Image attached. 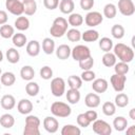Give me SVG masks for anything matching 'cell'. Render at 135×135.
I'll use <instances>...</instances> for the list:
<instances>
[{"instance_id":"681fc988","label":"cell","mask_w":135,"mask_h":135,"mask_svg":"<svg viewBox=\"0 0 135 135\" xmlns=\"http://www.w3.org/2000/svg\"><path fill=\"white\" fill-rule=\"evenodd\" d=\"M43 5L47 9H55L59 5V0H43Z\"/></svg>"},{"instance_id":"484cf974","label":"cell","mask_w":135,"mask_h":135,"mask_svg":"<svg viewBox=\"0 0 135 135\" xmlns=\"http://www.w3.org/2000/svg\"><path fill=\"white\" fill-rule=\"evenodd\" d=\"M113 127L116 131L121 132V131L126 130V128L128 127V120L123 116H117L113 120Z\"/></svg>"},{"instance_id":"603a6c76","label":"cell","mask_w":135,"mask_h":135,"mask_svg":"<svg viewBox=\"0 0 135 135\" xmlns=\"http://www.w3.org/2000/svg\"><path fill=\"white\" fill-rule=\"evenodd\" d=\"M15 27L18 31H26L30 27V20L24 16H19L15 20Z\"/></svg>"},{"instance_id":"6f0895ef","label":"cell","mask_w":135,"mask_h":135,"mask_svg":"<svg viewBox=\"0 0 135 135\" xmlns=\"http://www.w3.org/2000/svg\"><path fill=\"white\" fill-rule=\"evenodd\" d=\"M0 76H1V68H0Z\"/></svg>"},{"instance_id":"7c38bea8","label":"cell","mask_w":135,"mask_h":135,"mask_svg":"<svg viewBox=\"0 0 135 135\" xmlns=\"http://www.w3.org/2000/svg\"><path fill=\"white\" fill-rule=\"evenodd\" d=\"M17 109H18V112L20 114H23V115H27L30 114L32 111H33V103L31 100L28 99H21L18 104H17Z\"/></svg>"},{"instance_id":"7a4b0ae2","label":"cell","mask_w":135,"mask_h":135,"mask_svg":"<svg viewBox=\"0 0 135 135\" xmlns=\"http://www.w3.org/2000/svg\"><path fill=\"white\" fill-rule=\"evenodd\" d=\"M68 20L64 19L63 17H57L54 21H53V24L50 28V33L53 37L55 38H60L62 37L66 31H68Z\"/></svg>"},{"instance_id":"ffe728a7","label":"cell","mask_w":135,"mask_h":135,"mask_svg":"<svg viewBox=\"0 0 135 135\" xmlns=\"http://www.w3.org/2000/svg\"><path fill=\"white\" fill-rule=\"evenodd\" d=\"M20 76L23 80L31 81L35 76V71L31 65H24L20 70Z\"/></svg>"},{"instance_id":"836d02e7","label":"cell","mask_w":135,"mask_h":135,"mask_svg":"<svg viewBox=\"0 0 135 135\" xmlns=\"http://www.w3.org/2000/svg\"><path fill=\"white\" fill-rule=\"evenodd\" d=\"M14 27L9 24H3L1 25L0 27V36L4 39H8V38H12L13 35H14Z\"/></svg>"},{"instance_id":"6da1fadb","label":"cell","mask_w":135,"mask_h":135,"mask_svg":"<svg viewBox=\"0 0 135 135\" xmlns=\"http://www.w3.org/2000/svg\"><path fill=\"white\" fill-rule=\"evenodd\" d=\"M113 47H114V55L116 57H118V59L120 61L129 63V62H131L133 60V58H134V51L129 45L119 42L116 45H114Z\"/></svg>"},{"instance_id":"ba28073f","label":"cell","mask_w":135,"mask_h":135,"mask_svg":"<svg viewBox=\"0 0 135 135\" xmlns=\"http://www.w3.org/2000/svg\"><path fill=\"white\" fill-rule=\"evenodd\" d=\"M118 9L123 16H132L135 13V5L132 0H119L118 1Z\"/></svg>"},{"instance_id":"9a60e30c","label":"cell","mask_w":135,"mask_h":135,"mask_svg":"<svg viewBox=\"0 0 135 135\" xmlns=\"http://www.w3.org/2000/svg\"><path fill=\"white\" fill-rule=\"evenodd\" d=\"M84 103L88 108H97L100 104V97L95 93H90L85 96Z\"/></svg>"},{"instance_id":"4dcf8cb0","label":"cell","mask_w":135,"mask_h":135,"mask_svg":"<svg viewBox=\"0 0 135 135\" xmlns=\"http://www.w3.org/2000/svg\"><path fill=\"white\" fill-rule=\"evenodd\" d=\"M129 104V96L124 93H119L115 96V105L118 108H124Z\"/></svg>"},{"instance_id":"5b68a950","label":"cell","mask_w":135,"mask_h":135,"mask_svg":"<svg viewBox=\"0 0 135 135\" xmlns=\"http://www.w3.org/2000/svg\"><path fill=\"white\" fill-rule=\"evenodd\" d=\"M51 92L55 97H60L65 92V82L63 78L56 77L51 81Z\"/></svg>"},{"instance_id":"3957f363","label":"cell","mask_w":135,"mask_h":135,"mask_svg":"<svg viewBox=\"0 0 135 135\" xmlns=\"http://www.w3.org/2000/svg\"><path fill=\"white\" fill-rule=\"evenodd\" d=\"M51 112L54 116L64 118L71 115L72 109L70 108V105H68L62 101H55L51 105Z\"/></svg>"},{"instance_id":"b9f144b4","label":"cell","mask_w":135,"mask_h":135,"mask_svg":"<svg viewBox=\"0 0 135 135\" xmlns=\"http://www.w3.org/2000/svg\"><path fill=\"white\" fill-rule=\"evenodd\" d=\"M114 71H115V74H118V75H126L128 72H129V65L127 62H118V63H115L114 64Z\"/></svg>"},{"instance_id":"5bb4252c","label":"cell","mask_w":135,"mask_h":135,"mask_svg":"<svg viewBox=\"0 0 135 135\" xmlns=\"http://www.w3.org/2000/svg\"><path fill=\"white\" fill-rule=\"evenodd\" d=\"M108 81L104 78H98L95 79L93 81L92 84V89L96 92V93H104L108 90Z\"/></svg>"},{"instance_id":"db71d44e","label":"cell","mask_w":135,"mask_h":135,"mask_svg":"<svg viewBox=\"0 0 135 135\" xmlns=\"http://www.w3.org/2000/svg\"><path fill=\"white\" fill-rule=\"evenodd\" d=\"M127 135H135V126H131L127 129Z\"/></svg>"},{"instance_id":"d6986e66","label":"cell","mask_w":135,"mask_h":135,"mask_svg":"<svg viewBox=\"0 0 135 135\" xmlns=\"http://www.w3.org/2000/svg\"><path fill=\"white\" fill-rule=\"evenodd\" d=\"M75 4L73 0H61L59 2V9L62 14H71L74 11Z\"/></svg>"},{"instance_id":"d590c367","label":"cell","mask_w":135,"mask_h":135,"mask_svg":"<svg viewBox=\"0 0 135 135\" xmlns=\"http://www.w3.org/2000/svg\"><path fill=\"white\" fill-rule=\"evenodd\" d=\"M68 83H69V86L70 89H76V90H79L82 85V79L76 75H71L69 78H68Z\"/></svg>"},{"instance_id":"60d3db41","label":"cell","mask_w":135,"mask_h":135,"mask_svg":"<svg viewBox=\"0 0 135 135\" xmlns=\"http://www.w3.org/2000/svg\"><path fill=\"white\" fill-rule=\"evenodd\" d=\"M66 37L72 42H78L81 39V33L76 28H71L66 31Z\"/></svg>"},{"instance_id":"7bdbcfd3","label":"cell","mask_w":135,"mask_h":135,"mask_svg":"<svg viewBox=\"0 0 135 135\" xmlns=\"http://www.w3.org/2000/svg\"><path fill=\"white\" fill-rule=\"evenodd\" d=\"M93 65H94V59H93L92 56H90V57H88V58L82 59V60L79 61V68L82 69L83 71L91 70L93 68Z\"/></svg>"},{"instance_id":"e575fe53","label":"cell","mask_w":135,"mask_h":135,"mask_svg":"<svg viewBox=\"0 0 135 135\" xmlns=\"http://www.w3.org/2000/svg\"><path fill=\"white\" fill-rule=\"evenodd\" d=\"M101 60H102L103 65H105L108 68H111V66H114V64L116 63V56L114 55V53L107 52L102 56V59Z\"/></svg>"},{"instance_id":"4fadbf2b","label":"cell","mask_w":135,"mask_h":135,"mask_svg":"<svg viewBox=\"0 0 135 135\" xmlns=\"http://www.w3.org/2000/svg\"><path fill=\"white\" fill-rule=\"evenodd\" d=\"M0 103H1V107L4 110H12L16 105V99L13 95L6 94V95L2 96V98L0 100Z\"/></svg>"},{"instance_id":"4316f807","label":"cell","mask_w":135,"mask_h":135,"mask_svg":"<svg viewBox=\"0 0 135 135\" xmlns=\"http://www.w3.org/2000/svg\"><path fill=\"white\" fill-rule=\"evenodd\" d=\"M66 99L70 103L76 104L80 100V93L76 89H70L66 92Z\"/></svg>"},{"instance_id":"ac0fdd59","label":"cell","mask_w":135,"mask_h":135,"mask_svg":"<svg viewBox=\"0 0 135 135\" xmlns=\"http://www.w3.org/2000/svg\"><path fill=\"white\" fill-rule=\"evenodd\" d=\"M71 51L72 50L68 44H60L56 49V56L61 60H65L71 56Z\"/></svg>"},{"instance_id":"f5cc1de1","label":"cell","mask_w":135,"mask_h":135,"mask_svg":"<svg viewBox=\"0 0 135 135\" xmlns=\"http://www.w3.org/2000/svg\"><path fill=\"white\" fill-rule=\"evenodd\" d=\"M8 20V17H7V14L5 11H2L0 9V25H3L7 22Z\"/></svg>"},{"instance_id":"7402d4cb","label":"cell","mask_w":135,"mask_h":135,"mask_svg":"<svg viewBox=\"0 0 135 135\" xmlns=\"http://www.w3.org/2000/svg\"><path fill=\"white\" fill-rule=\"evenodd\" d=\"M68 23L72 26H80L83 23V17L78 13H71L68 18Z\"/></svg>"},{"instance_id":"8992f818","label":"cell","mask_w":135,"mask_h":135,"mask_svg":"<svg viewBox=\"0 0 135 135\" xmlns=\"http://www.w3.org/2000/svg\"><path fill=\"white\" fill-rule=\"evenodd\" d=\"M93 131L98 135H110L112 133L111 126L101 119H96L93 121Z\"/></svg>"},{"instance_id":"c3c4849f","label":"cell","mask_w":135,"mask_h":135,"mask_svg":"<svg viewBox=\"0 0 135 135\" xmlns=\"http://www.w3.org/2000/svg\"><path fill=\"white\" fill-rule=\"evenodd\" d=\"M83 81H92L95 79V73L92 70H85L82 72L81 77H80Z\"/></svg>"},{"instance_id":"d6a6232c","label":"cell","mask_w":135,"mask_h":135,"mask_svg":"<svg viewBox=\"0 0 135 135\" xmlns=\"http://www.w3.org/2000/svg\"><path fill=\"white\" fill-rule=\"evenodd\" d=\"M117 14V8L113 3H108L103 7V15L108 19H113Z\"/></svg>"},{"instance_id":"d4e9b609","label":"cell","mask_w":135,"mask_h":135,"mask_svg":"<svg viewBox=\"0 0 135 135\" xmlns=\"http://www.w3.org/2000/svg\"><path fill=\"white\" fill-rule=\"evenodd\" d=\"M42 50L46 55H51L55 51V41L51 38H44L42 41Z\"/></svg>"},{"instance_id":"83f0119b","label":"cell","mask_w":135,"mask_h":135,"mask_svg":"<svg viewBox=\"0 0 135 135\" xmlns=\"http://www.w3.org/2000/svg\"><path fill=\"white\" fill-rule=\"evenodd\" d=\"M15 123V118L13 117V115L6 113V114H3L1 117H0V124L5 128V129H9L14 126Z\"/></svg>"},{"instance_id":"52a82bcc","label":"cell","mask_w":135,"mask_h":135,"mask_svg":"<svg viewBox=\"0 0 135 135\" xmlns=\"http://www.w3.org/2000/svg\"><path fill=\"white\" fill-rule=\"evenodd\" d=\"M5 7L15 16H21L23 14V3L21 0H6Z\"/></svg>"},{"instance_id":"f907efd6","label":"cell","mask_w":135,"mask_h":135,"mask_svg":"<svg viewBox=\"0 0 135 135\" xmlns=\"http://www.w3.org/2000/svg\"><path fill=\"white\" fill-rule=\"evenodd\" d=\"M94 0H80V7L83 11H90L94 6Z\"/></svg>"},{"instance_id":"e0dca14e","label":"cell","mask_w":135,"mask_h":135,"mask_svg":"<svg viewBox=\"0 0 135 135\" xmlns=\"http://www.w3.org/2000/svg\"><path fill=\"white\" fill-rule=\"evenodd\" d=\"M26 53L32 57L38 56L39 53H40V43L37 40H31L30 42H27V44H26Z\"/></svg>"},{"instance_id":"bcb514c9","label":"cell","mask_w":135,"mask_h":135,"mask_svg":"<svg viewBox=\"0 0 135 135\" xmlns=\"http://www.w3.org/2000/svg\"><path fill=\"white\" fill-rule=\"evenodd\" d=\"M77 123H78L80 127H82V128H86V127L90 126L91 121L88 119V117L85 116L84 113H81V114H79V115L77 116Z\"/></svg>"},{"instance_id":"9f6ffc18","label":"cell","mask_w":135,"mask_h":135,"mask_svg":"<svg viewBox=\"0 0 135 135\" xmlns=\"http://www.w3.org/2000/svg\"><path fill=\"white\" fill-rule=\"evenodd\" d=\"M2 59H3V54H2V52H1V50H0V62L2 61Z\"/></svg>"},{"instance_id":"30bf717a","label":"cell","mask_w":135,"mask_h":135,"mask_svg":"<svg viewBox=\"0 0 135 135\" xmlns=\"http://www.w3.org/2000/svg\"><path fill=\"white\" fill-rule=\"evenodd\" d=\"M111 84L113 86V89L116 92H121L124 89V84L127 81V77L126 75H118V74H114L111 76Z\"/></svg>"},{"instance_id":"277c9868","label":"cell","mask_w":135,"mask_h":135,"mask_svg":"<svg viewBox=\"0 0 135 135\" xmlns=\"http://www.w3.org/2000/svg\"><path fill=\"white\" fill-rule=\"evenodd\" d=\"M71 55L73 57L74 60L76 61H80L82 59H85L88 57L91 56V51L86 45L83 44H78L76 45L72 51H71Z\"/></svg>"},{"instance_id":"9c48e42d","label":"cell","mask_w":135,"mask_h":135,"mask_svg":"<svg viewBox=\"0 0 135 135\" xmlns=\"http://www.w3.org/2000/svg\"><path fill=\"white\" fill-rule=\"evenodd\" d=\"M102 20H103V17L99 12H90L86 14V16L84 18L85 24L88 26H92V27L99 25L102 22Z\"/></svg>"},{"instance_id":"8d00e7d4","label":"cell","mask_w":135,"mask_h":135,"mask_svg":"<svg viewBox=\"0 0 135 135\" xmlns=\"http://www.w3.org/2000/svg\"><path fill=\"white\" fill-rule=\"evenodd\" d=\"M113 41L108 38V37H103L99 40V47L101 49V51H103L104 53L107 52H110L112 49H113Z\"/></svg>"},{"instance_id":"f1b7e54d","label":"cell","mask_w":135,"mask_h":135,"mask_svg":"<svg viewBox=\"0 0 135 135\" xmlns=\"http://www.w3.org/2000/svg\"><path fill=\"white\" fill-rule=\"evenodd\" d=\"M12 40H13V43H14L15 46L22 47L26 43V36L24 34H22V33H17V34H14L13 35Z\"/></svg>"},{"instance_id":"8fae6325","label":"cell","mask_w":135,"mask_h":135,"mask_svg":"<svg viewBox=\"0 0 135 135\" xmlns=\"http://www.w3.org/2000/svg\"><path fill=\"white\" fill-rule=\"evenodd\" d=\"M43 127H44V129L49 133H56L58 131L59 123H58V120L56 118L51 117V116H47L43 120Z\"/></svg>"},{"instance_id":"2e32d148","label":"cell","mask_w":135,"mask_h":135,"mask_svg":"<svg viewBox=\"0 0 135 135\" xmlns=\"http://www.w3.org/2000/svg\"><path fill=\"white\" fill-rule=\"evenodd\" d=\"M23 13L27 16H33L37 11V3L35 0H22Z\"/></svg>"},{"instance_id":"44dd1931","label":"cell","mask_w":135,"mask_h":135,"mask_svg":"<svg viewBox=\"0 0 135 135\" xmlns=\"http://www.w3.org/2000/svg\"><path fill=\"white\" fill-rule=\"evenodd\" d=\"M0 81L3 85L5 86H11L15 83L16 81V77H15V74L12 73V72H4L1 77H0Z\"/></svg>"},{"instance_id":"f6af8a7d","label":"cell","mask_w":135,"mask_h":135,"mask_svg":"<svg viewBox=\"0 0 135 135\" xmlns=\"http://www.w3.org/2000/svg\"><path fill=\"white\" fill-rule=\"evenodd\" d=\"M25 126H32V127H39L40 126V119L37 116L28 115L25 118Z\"/></svg>"},{"instance_id":"cb8c5ba5","label":"cell","mask_w":135,"mask_h":135,"mask_svg":"<svg viewBox=\"0 0 135 135\" xmlns=\"http://www.w3.org/2000/svg\"><path fill=\"white\" fill-rule=\"evenodd\" d=\"M99 38V34L95 30H88L81 34V39L85 42H94Z\"/></svg>"},{"instance_id":"1f68e13d","label":"cell","mask_w":135,"mask_h":135,"mask_svg":"<svg viewBox=\"0 0 135 135\" xmlns=\"http://www.w3.org/2000/svg\"><path fill=\"white\" fill-rule=\"evenodd\" d=\"M80 129L73 124H65L61 130V135H80Z\"/></svg>"},{"instance_id":"ab89813d","label":"cell","mask_w":135,"mask_h":135,"mask_svg":"<svg viewBox=\"0 0 135 135\" xmlns=\"http://www.w3.org/2000/svg\"><path fill=\"white\" fill-rule=\"evenodd\" d=\"M102 112L104 115L107 116H113L116 112V105L115 103L111 102V101H107L102 104Z\"/></svg>"},{"instance_id":"680465c9","label":"cell","mask_w":135,"mask_h":135,"mask_svg":"<svg viewBox=\"0 0 135 135\" xmlns=\"http://www.w3.org/2000/svg\"><path fill=\"white\" fill-rule=\"evenodd\" d=\"M0 90H1V84H0Z\"/></svg>"},{"instance_id":"7dc6e473","label":"cell","mask_w":135,"mask_h":135,"mask_svg":"<svg viewBox=\"0 0 135 135\" xmlns=\"http://www.w3.org/2000/svg\"><path fill=\"white\" fill-rule=\"evenodd\" d=\"M24 135H40L39 127H32V126H25L23 130Z\"/></svg>"},{"instance_id":"74e56055","label":"cell","mask_w":135,"mask_h":135,"mask_svg":"<svg viewBox=\"0 0 135 135\" xmlns=\"http://www.w3.org/2000/svg\"><path fill=\"white\" fill-rule=\"evenodd\" d=\"M111 34L116 39H121L124 36V27L121 24H114L111 28Z\"/></svg>"},{"instance_id":"f35d334b","label":"cell","mask_w":135,"mask_h":135,"mask_svg":"<svg viewBox=\"0 0 135 135\" xmlns=\"http://www.w3.org/2000/svg\"><path fill=\"white\" fill-rule=\"evenodd\" d=\"M25 92L27 93V95L34 97L39 93V85L37 82L34 81H30L26 85H25Z\"/></svg>"},{"instance_id":"816d5d0a","label":"cell","mask_w":135,"mask_h":135,"mask_svg":"<svg viewBox=\"0 0 135 135\" xmlns=\"http://www.w3.org/2000/svg\"><path fill=\"white\" fill-rule=\"evenodd\" d=\"M84 114H85V116L88 117V119H89L91 122H93L94 120H96V119H97V112H96V111H94V110L86 111Z\"/></svg>"},{"instance_id":"f546056e","label":"cell","mask_w":135,"mask_h":135,"mask_svg":"<svg viewBox=\"0 0 135 135\" xmlns=\"http://www.w3.org/2000/svg\"><path fill=\"white\" fill-rule=\"evenodd\" d=\"M6 59H7L8 62H11L13 64L17 63L19 61V59H20V54L16 49L11 47V49H8L6 51Z\"/></svg>"},{"instance_id":"11a10c76","label":"cell","mask_w":135,"mask_h":135,"mask_svg":"<svg viewBox=\"0 0 135 135\" xmlns=\"http://www.w3.org/2000/svg\"><path fill=\"white\" fill-rule=\"evenodd\" d=\"M129 115H130V118H131L132 120H135V109H134V108L130 110Z\"/></svg>"},{"instance_id":"ee69618b","label":"cell","mask_w":135,"mask_h":135,"mask_svg":"<svg viewBox=\"0 0 135 135\" xmlns=\"http://www.w3.org/2000/svg\"><path fill=\"white\" fill-rule=\"evenodd\" d=\"M40 76L44 80H49L53 77V70L49 65H44L40 69Z\"/></svg>"}]
</instances>
